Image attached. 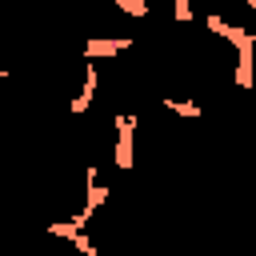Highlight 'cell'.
<instances>
[{
	"label": "cell",
	"instance_id": "obj_1",
	"mask_svg": "<svg viewBox=\"0 0 256 256\" xmlns=\"http://www.w3.org/2000/svg\"><path fill=\"white\" fill-rule=\"evenodd\" d=\"M212 24L236 40H256V0H224L212 16Z\"/></svg>",
	"mask_w": 256,
	"mask_h": 256
}]
</instances>
